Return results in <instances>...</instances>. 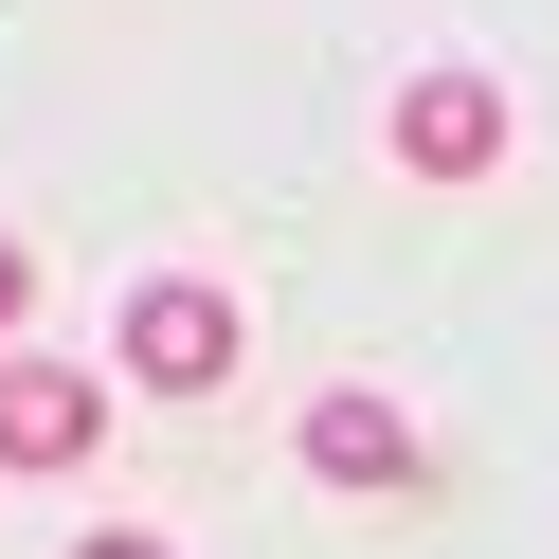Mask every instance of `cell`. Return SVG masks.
<instances>
[{"mask_svg": "<svg viewBox=\"0 0 559 559\" xmlns=\"http://www.w3.org/2000/svg\"><path fill=\"white\" fill-rule=\"evenodd\" d=\"M109 361L145 379V397H217V379H235V289L145 271V289H127V325H109Z\"/></svg>", "mask_w": 559, "mask_h": 559, "instance_id": "1", "label": "cell"}, {"mask_svg": "<svg viewBox=\"0 0 559 559\" xmlns=\"http://www.w3.org/2000/svg\"><path fill=\"white\" fill-rule=\"evenodd\" d=\"M397 163H415V181H487V163H506V73H469V55L415 73L397 91Z\"/></svg>", "mask_w": 559, "mask_h": 559, "instance_id": "2", "label": "cell"}, {"mask_svg": "<svg viewBox=\"0 0 559 559\" xmlns=\"http://www.w3.org/2000/svg\"><path fill=\"white\" fill-rule=\"evenodd\" d=\"M91 433H109V397L19 343V361H0V469H91Z\"/></svg>", "mask_w": 559, "mask_h": 559, "instance_id": "3", "label": "cell"}, {"mask_svg": "<svg viewBox=\"0 0 559 559\" xmlns=\"http://www.w3.org/2000/svg\"><path fill=\"white\" fill-rule=\"evenodd\" d=\"M307 469H325V487H397L415 469V415L343 379V397H307Z\"/></svg>", "mask_w": 559, "mask_h": 559, "instance_id": "4", "label": "cell"}, {"mask_svg": "<svg viewBox=\"0 0 559 559\" xmlns=\"http://www.w3.org/2000/svg\"><path fill=\"white\" fill-rule=\"evenodd\" d=\"M19 325H37V253L0 235V361H19Z\"/></svg>", "mask_w": 559, "mask_h": 559, "instance_id": "5", "label": "cell"}, {"mask_svg": "<svg viewBox=\"0 0 559 559\" xmlns=\"http://www.w3.org/2000/svg\"><path fill=\"white\" fill-rule=\"evenodd\" d=\"M73 559H181V542H145V523H91V542Z\"/></svg>", "mask_w": 559, "mask_h": 559, "instance_id": "6", "label": "cell"}]
</instances>
